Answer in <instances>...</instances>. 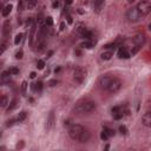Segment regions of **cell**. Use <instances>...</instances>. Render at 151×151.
<instances>
[{
  "mask_svg": "<svg viewBox=\"0 0 151 151\" xmlns=\"http://www.w3.org/2000/svg\"><path fill=\"white\" fill-rule=\"evenodd\" d=\"M97 107V104L92 100H83V102H79L76 106V112L78 113H89L92 112L96 110Z\"/></svg>",
  "mask_w": 151,
  "mask_h": 151,
  "instance_id": "6da1fadb",
  "label": "cell"
},
{
  "mask_svg": "<svg viewBox=\"0 0 151 151\" xmlns=\"http://www.w3.org/2000/svg\"><path fill=\"white\" fill-rule=\"evenodd\" d=\"M84 128L82 126V125L79 124H73L71 125V126L69 128V136L71 139L73 140H79L80 136H82V133L84 132Z\"/></svg>",
  "mask_w": 151,
  "mask_h": 151,
  "instance_id": "7a4b0ae2",
  "label": "cell"
},
{
  "mask_svg": "<svg viewBox=\"0 0 151 151\" xmlns=\"http://www.w3.org/2000/svg\"><path fill=\"white\" fill-rule=\"evenodd\" d=\"M142 18H143V16L137 10V7H131V8H129L126 11V19L130 22H138Z\"/></svg>",
  "mask_w": 151,
  "mask_h": 151,
  "instance_id": "3957f363",
  "label": "cell"
},
{
  "mask_svg": "<svg viewBox=\"0 0 151 151\" xmlns=\"http://www.w3.org/2000/svg\"><path fill=\"white\" fill-rule=\"evenodd\" d=\"M136 7H137V10L142 13L143 17L148 16V14L151 12V2L149 0H140Z\"/></svg>",
  "mask_w": 151,
  "mask_h": 151,
  "instance_id": "277c9868",
  "label": "cell"
},
{
  "mask_svg": "<svg viewBox=\"0 0 151 151\" xmlns=\"http://www.w3.org/2000/svg\"><path fill=\"white\" fill-rule=\"evenodd\" d=\"M86 76H87V71L84 67H77L73 72V79L77 83L82 84V83H84V80L86 79Z\"/></svg>",
  "mask_w": 151,
  "mask_h": 151,
  "instance_id": "5b68a950",
  "label": "cell"
},
{
  "mask_svg": "<svg viewBox=\"0 0 151 151\" xmlns=\"http://www.w3.org/2000/svg\"><path fill=\"white\" fill-rule=\"evenodd\" d=\"M112 116H113V119L116 120H119L122 119L123 117L125 116V113H128L129 111L126 110V107L123 106V105H118V106H115L112 107Z\"/></svg>",
  "mask_w": 151,
  "mask_h": 151,
  "instance_id": "8992f818",
  "label": "cell"
},
{
  "mask_svg": "<svg viewBox=\"0 0 151 151\" xmlns=\"http://www.w3.org/2000/svg\"><path fill=\"white\" fill-rule=\"evenodd\" d=\"M120 87H122V82H120L118 78L112 77L109 87H107V91L111 92V93H116V92H118L120 90Z\"/></svg>",
  "mask_w": 151,
  "mask_h": 151,
  "instance_id": "52a82bcc",
  "label": "cell"
},
{
  "mask_svg": "<svg viewBox=\"0 0 151 151\" xmlns=\"http://www.w3.org/2000/svg\"><path fill=\"white\" fill-rule=\"evenodd\" d=\"M118 57H119L120 59H129V58L131 57V53H130V51L128 50V47L120 46L119 51H118Z\"/></svg>",
  "mask_w": 151,
  "mask_h": 151,
  "instance_id": "ba28073f",
  "label": "cell"
},
{
  "mask_svg": "<svg viewBox=\"0 0 151 151\" xmlns=\"http://www.w3.org/2000/svg\"><path fill=\"white\" fill-rule=\"evenodd\" d=\"M145 43V36L143 33H138L133 37V44L137 45V46H143Z\"/></svg>",
  "mask_w": 151,
  "mask_h": 151,
  "instance_id": "9c48e42d",
  "label": "cell"
},
{
  "mask_svg": "<svg viewBox=\"0 0 151 151\" xmlns=\"http://www.w3.org/2000/svg\"><path fill=\"white\" fill-rule=\"evenodd\" d=\"M111 79H112V76H104V77L100 78V80H99V85L103 87V89L107 90V87H109Z\"/></svg>",
  "mask_w": 151,
  "mask_h": 151,
  "instance_id": "30bf717a",
  "label": "cell"
},
{
  "mask_svg": "<svg viewBox=\"0 0 151 151\" xmlns=\"http://www.w3.org/2000/svg\"><path fill=\"white\" fill-rule=\"evenodd\" d=\"M142 123L144 126L147 128H151V111H148L143 115L142 117Z\"/></svg>",
  "mask_w": 151,
  "mask_h": 151,
  "instance_id": "8fae6325",
  "label": "cell"
},
{
  "mask_svg": "<svg viewBox=\"0 0 151 151\" xmlns=\"http://www.w3.org/2000/svg\"><path fill=\"white\" fill-rule=\"evenodd\" d=\"M113 52H115V50L106 49L104 52H102V54H100V58H102L103 60H110V59H111V58L113 57Z\"/></svg>",
  "mask_w": 151,
  "mask_h": 151,
  "instance_id": "7c38bea8",
  "label": "cell"
},
{
  "mask_svg": "<svg viewBox=\"0 0 151 151\" xmlns=\"http://www.w3.org/2000/svg\"><path fill=\"white\" fill-rule=\"evenodd\" d=\"M10 33H11V22L6 20L2 26V34H4V37H8Z\"/></svg>",
  "mask_w": 151,
  "mask_h": 151,
  "instance_id": "4fadbf2b",
  "label": "cell"
},
{
  "mask_svg": "<svg viewBox=\"0 0 151 151\" xmlns=\"http://www.w3.org/2000/svg\"><path fill=\"white\" fill-rule=\"evenodd\" d=\"M93 6H95L96 12H97V13H99V12L103 10V7H104V0H95Z\"/></svg>",
  "mask_w": 151,
  "mask_h": 151,
  "instance_id": "5bb4252c",
  "label": "cell"
},
{
  "mask_svg": "<svg viewBox=\"0 0 151 151\" xmlns=\"http://www.w3.org/2000/svg\"><path fill=\"white\" fill-rule=\"evenodd\" d=\"M10 80H11V72L4 71L1 73V83L2 84H6V83H10Z\"/></svg>",
  "mask_w": 151,
  "mask_h": 151,
  "instance_id": "9a60e30c",
  "label": "cell"
},
{
  "mask_svg": "<svg viewBox=\"0 0 151 151\" xmlns=\"http://www.w3.org/2000/svg\"><path fill=\"white\" fill-rule=\"evenodd\" d=\"M89 139H90V132L87 131V130H84V132L82 133V136H80V138H79V142L86 143V142H89Z\"/></svg>",
  "mask_w": 151,
  "mask_h": 151,
  "instance_id": "2e32d148",
  "label": "cell"
},
{
  "mask_svg": "<svg viewBox=\"0 0 151 151\" xmlns=\"http://www.w3.org/2000/svg\"><path fill=\"white\" fill-rule=\"evenodd\" d=\"M31 87L33 91L36 92H41L43 91V83L41 82H38L36 84H31Z\"/></svg>",
  "mask_w": 151,
  "mask_h": 151,
  "instance_id": "e0dca14e",
  "label": "cell"
},
{
  "mask_svg": "<svg viewBox=\"0 0 151 151\" xmlns=\"http://www.w3.org/2000/svg\"><path fill=\"white\" fill-rule=\"evenodd\" d=\"M80 36H82L83 38H86V39H91L92 38V32L89 31V30H86V29H83L82 31H80Z\"/></svg>",
  "mask_w": 151,
  "mask_h": 151,
  "instance_id": "ac0fdd59",
  "label": "cell"
},
{
  "mask_svg": "<svg viewBox=\"0 0 151 151\" xmlns=\"http://www.w3.org/2000/svg\"><path fill=\"white\" fill-rule=\"evenodd\" d=\"M11 12H12V5L11 4L6 5L4 7V10H2V17H8Z\"/></svg>",
  "mask_w": 151,
  "mask_h": 151,
  "instance_id": "d6986e66",
  "label": "cell"
},
{
  "mask_svg": "<svg viewBox=\"0 0 151 151\" xmlns=\"http://www.w3.org/2000/svg\"><path fill=\"white\" fill-rule=\"evenodd\" d=\"M34 33H36V24H32L31 27H30V44L31 45H32V43H33Z\"/></svg>",
  "mask_w": 151,
  "mask_h": 151,
  "instance_id": "ffe728a7",
  "label": "cell"
},
{
  "mask_svg": "<svg viewBox=\"0 0 151 151\" xmlns=\"http://www.w3.org/2000/svg\"><path fill=\"white\" fill-rule=\"evenodd\" d=\"M80 47H83V49H92V47H93V43L85 40V41H83L82 44H80Z\"/></svg>",
  "mask_w": 151,
  "mask_h": 151,
  "instance_id": "44dd1931",
  "label": "cell"
},
{
  "mask_svg": "<svg viewBox=\"0 0 151 151\" xmlns=\"http://www.w3.org/2000/svg\"><path fill=\"white\" fill-rule=\"evenodd\" d=\"M26 112H25V111H21V112H20L19 113V115H18V117H17V122H24V120L25 119H26Z\"/></svg>",
  "mask_w": 151,
  "mask_h": 151,
  "instance_id": "7402d4cb",
  "label": "cell"
},
{
  "mask_svg": "<svg viewBox=\"0 0 151 151\" xmlns=\"http://www.w3.org/2000/svg\"><path fill=\"white\" fill-rule=\"evenodd\" d=\"M37 4H38V0H30V1L27 2V7H29L30 10H32L37 6Z\"/></svg>",
  "mask_w": 151,
  "mask_h": 151,
  "instance_id": "603a6c76",
  "label": "cell"
},
{
  "mask_svg": "<svg viewBox=\"0 0 151 151\" xmlns=\"http://www.w3.org/2000/svg\"><path fill=\"white\" fill-rule=\"evenodd\" d=\"M7 104H8V99H7V97H6V96H2V97H1V102H0L1 107H6Z\"/></svg>",
  "mask_w": 151,
  "mask_h": 151,
  "instance_id": "cb8c5ba5",
  "label": "cell"
},
{
  "mask_svg": "<svg viewBox=\"0 0 151 151\" xmlns=\"http://www.w3.org/2000/svg\"><path fill=\"white\" fill-rule=\"evenodd\" d=\"M103 130H104V131L105 132H106V135L107 136H109V137H112V136H115V130H112V129H109V128H106V126H105L104 128V129H103Z\"/></svg>",
  "mask_w": 151,
  "mask_h": 151,
  "instance_id": "d4e9b609",
  "label": "cell"
},
{
  "mask_svg": "<svg viewBox=\"0 0 151 151\" xmlns=\"http://www.w3.org/2000/svg\"><path fill=\"white\" fill-rule=\"evenodd\" d=\"M139 51V46H137V45H135L133 44V46H132V49L130 50V53H131V56H135L137 52Z\"/></svg>",
  "mask_w": 151,
  "mask_h": 151,
  "instance_id": "484cf974",
  "label": "cell"
},
{
  "mask_svg": "<svg viewBox=\"0 0 151 151\" xmlns=\"http://www.w3.org/2000/svg\"><path fill=\"white\" fill-rule=\"evenodd\" d=\"M45 25H46V26H52V25H53V19H52V17L45 18Z\"/></svg>",
  "mask_w": 151,
  "mask_h": 151,
  "instance_id": "4316f807",
  "label": "cell"
},
{
  "mask_svg": "<svg viewBox=\"0 0 151 151\" xmlns=\"http://www.w3.org/2000/svg\"><path fill=\"white\" fill-rule=\"evenodd\" d=\"M21 39H22V34H21V33L17 34L16 38H14V44H16V45H19V43L21 41Z\"/></svg>",
  "mask_w": 151,
  "mask_h": 151,
  "instance_id": "83f0119b",
  "label": "cell"
},
{
  "mask_svg": "<svg viewBox=\"0 0 151 151\" xmlns=\"http://www.w3.org/2000/svg\"><path fill=\"white\" fill-rule=\"evenodd\" d=\"M44 66H45V62H44V60H38V62H37V67H38V69L43 70V69H44Z\"/></svg>",
  "mask_w": 151,
  "mask_h": 151,
  "instance_id": "f1b7e54d",
  "label": "cell"
},
{
  "mask_svg": "<svg viewBox=\"0 0 151 151\" xmlns=\"http://www.w3.org/2000/svg\"><path fill=\"white\" fill-rule=\"evenodd\" d=\"M16 105H17V99H13L11 102V104L8 105V109H7V111H10V110H13L14 107H16Z\"/></svg>",
  "mask_w": 151,
  "mask_h": 151,
  "instance_id": "f546056e",
  "label": "cell"
},
{
  "mask_svg": "<svg viewBox=\"0 0 151 151\" xmlns=\"http://www.w3.org/2000/svg\"><path fill=\"white\" fill-rule=\"evenodd\" d=\"M6 46H7V43H6V41H2L1 45H0V47H1V50H0V53H1V54L5 52V50H6Z\"/></svg>",
  "mask_w": 151,
  "mask_h": 151,
  "instance_id": "4dcf8cb0",
  "label": "cell"
},
{
  "mask_svg": "<svg viewBox=\"0 0 151 151\" xmlns=\"http://www.w3.org/2000/svg\"><path fill=\"white\" fill-rule=\"evenodd\" d=\"M100 138H102L103 140H107V139H109L110 137H109V136H107V135H106V132H105L104 130H103V131H102V133H100Z\"/></svg>",
  "mask_w": 151,
  "mask_h": 151,
  "instance_id": "1f68e13d",
  "label": "cell"
},
{
  "mask_svg": "<svg viewBox=\"0 0 151 151\" xmlns=\"http://www.w3.org/2000/svg\"><path fill=\"white\" fill-rule=\"evenodd\" d=\"M26 90H27V82H22L21 83V91H22V93H26Z\"/></svg>",
  "mask_w": 151,
  "mask_h": 151,
  "instance_id": "d6a6232c",
  "label": "cell"
},
{
  "mask_svg": "<svg viewBox=\"0 0 151 151\" xmlns=\"http://www.w3.org/2000/svg\"><path fill=\"white\" fill-rule=\"evenodd\" d=\"M119 131L122 135H125V133L128 132V129H126V126H124V125H122V126H119Z\"/></svg>",
  "mask_w": 151,
  "mask_h": 151,
  "instance_id": "836d02e7",
  "label": "cell"
},
{
  "mask_svg": "<svg viewBox=\"0 0 151 151\" xmlns=\"http://www.w3.org/2000/svg\"><path fill=\"white\" fill-rule=\"evenodd\" d=\"M10 72H11V74H18L19 73V70L17 69V67H12V69L10 70Z\"/></svg>",
  "mask_w": 151,
  "mask_h": 151,
  "instance_id": "e575fe53",
  "label": "cell"
},
{
  "mask_svg": "<svg viewBox=\"0 0 151 151\" xmlns=\"http://www.w3.org/2000/svg\"><path fill=\"white\" fill-rule=\"evenodd\" d=\"M57 84H58V80H56V79H52V80H50L49 82L50 86H54V85H57Z\"/></svg>",
  "mask_w": 151,
  "mask_h": 151,
  "instance_id": "d590c367",
  "label": "cell"
},
{
  "mask_svg": "<svg viewBox=\"0 0 151 151\" xmlns=\"http://www.w3.org/2000/svg\"><path fill=\"white\" fill-rule=\"evenodd\" d=\"M16 120H17V119H11V120H8L6 125H7V126H12V125L14 124V122H16Z\"/></svg>",
  "mask_w": 151,
  "mask_h": 151,
  "instance_id": "8d00e7d4",
  "label": "cell"
},
{
  "mask_svg": "<svg viewBox=\"0 0 151 151\" xmlns=\"http://www.w3.org/2000/svg\"><path fill=\"white\" fill-rule=\"evenodd\" d=\"M18 11H20V12L22 11V0H19V4H18Z\"/></svg>",
  "mask_w": 151,
  "mask_h": 151,
  "instance_id": "74e56055",
  "label": "cell"
},
{
  "mask_svg": "<svg viewBox=\"0 0 151 151\" xmlns=\"http://www.w3.org/2000/svg\"><path fill=\"white\" fill-rule=\"evenodd\" d=\"M16 58H17V59H21V58H22V51H19L18 53L16 54Z\"/></svg>",
  "mask_w": 151,
  "mask_h": 151,
  "instance_id": "f35d334b",
  "label": "cell"
},
{
  "mask_svg": "<svg viewBox=\"0 0 151 151\" xmlns=\"http://www.w3.org/2000/svg\"><path fill=\"white\" fill-rule=\"evenodd\" d=\"M36 72H31V74H30V77H31L32 78V79H33V78H36Z\"/></svg>",
  "mask_w": 151,
  "mask_h": 151,
  "instance_id": "ab89813d",
  "label": "cell"
},
{
  "mask_svg": "<svg viewBox=\"0 0 151 151\" xmlns=\"http://www.w3.org/2000/svg\"><path fill=\"white\" fill-rule=\"evenodd\" d=\"M67 21H69V24H72V18H71V16H67Z\"/></svg>",
  "mask_w": 151,
  "mask_h": 151,
  "instance_id": "60d3db41",
  "label": "cell"
},
{
  "mask_svg": "<svg viewBox=\"0 0 151 151\" xmlns=\"http://www.w3.org/2000/svg\"><path fill=\"white\" fill-rule=\"evenodd\" d=\"M58 6H59V2H58V1H54V2H53V7L56 8V7H58Z\"/></svg>",
  "mask_w": 151,
  "mask_h": 151,
  "instance_id": "b9f144b4",
  "label": "cell"
},
{
  "mask_svg": "<svg viewBox=\"0 0 151 151\" xmlns=\"http://www.w3.org/2000/svg\"><path fill=\"white\" fill-rule=\"evenodd\" d=\"M65 4H66V5H71L72 4V0H65Z\"/></svg>",
  "mask_w": 151,
  "mask_h": 151,
  "instance_id": "7bdbcfd3",
  "label": "cell"
},
{
  "mask_svg": "<svg viewBox=\"0 0 151 151\" xmlns=\"http://www.w3.org/2000/svg\"><path fill=\"white\" fill-rule=\"evenodd\" d=\"M65 29V22H62V25H60V30H64Z\"/></svg>",
  "mask_w": 151,
  "mask_h": 151,
  "instance_id": "ee69618b",
  "label": "cell"
},
{
  "mask_svg": "<svg viewBox=\"0 0 151 151\" xmlns=\"http://www.w3.org/2000/svg\"><path fill=\"white\" fill-rule=\"evenodd\" d=\"M59 71H60V67H57V69L54 70V72H56V73H57V72H59Z\"/></svg>",
  "mask_w": 151,
  "mask_h": 151,
  "instance_id": "f6af8a7d",
  "label": "cell"
},
{
  "mask_svg": "<svg viewBox=\"0 0 151 151\" xmlns=\"http://www.w3.org/2000/svg\"><path fill=\"white\" fill-rule=\"evenodd\" d=\"M149 30H150V31H151V24L149 25Z\"/></svg>",
  "mask_w": 151,
  "mask_h": 151,
  "instance_id": "bcb514c9",
  "label": "cell"
},
{
  "mask_svg": "<svg viewBox=\"0 0 151 151\" xmlns=\"http://www.w3.org/2000/svg\"><path fill=\"white\" fill-rule=\"evenodd\" d=\"M133 1H135V0H129V2H133Z\"/></svg>",
  "mask_w": 151,
  "mask_h": 151,
  "instance_id": "7dc6e473",
  "label": "cell"
},
{
  "mask_svg": "<svg viewBox=\"0 0 151 151\" xmlns=\"http://www.w3.org/2000/svg\"><path fill=\"white\" fill-rule=\"evenodd\" d=\"M29 1H30V0H26V2H29Z\"/></svg>",
  "mask_w": 151,
  "mask_h": 151,
  "instance_id": "c3c4849f",
  "label": "cell"
},
{
  "mask_svg": "<svg viewBox=\"0 0 151 151\" xmlns=\"http://www.w3.org/2000/svg\"><path fill=\"white\" fill-rule=\"evenodd\" d=\"M150 47H151V44H150Z\"/></svg>",
  "mask_w": 151,
  "mask_h": 151,
  "instance_id": "681fc988",
  "label": "cell"
}]
</instances>
